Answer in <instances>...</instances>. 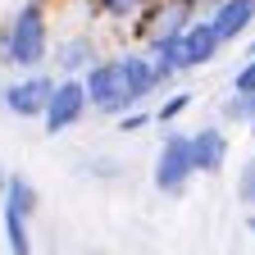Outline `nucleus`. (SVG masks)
<instances>
[{"mask_svg": "<svg viewBox=\"0 0 255 255\" xmlns=\"http://www.w3.org/2000/svg\"><path fill=\"white\" fill-rule=\"evenodd\" d=\"M251 91H255V55L233 73V96H251Z\"/></svg>", "mask_w": 255, "mask_h": 255, "instance_id": "a211bd4d", "label": "nucleus"}, {"mask_svg": "<svg viewBox=\"0 0 255 255\" xmlns=\"http://www.w3.org/2000/svg\"><path fill=\"white\" fill-rule=\"evenodd\" d=\"M9 59V46H5V23H0V64Z\"/></svg>", "mask_w": 255, "mask_h": 255, "instance_id": "aec40b11", "label": "nucleus"}, {"mask_svg": "<svg viewBox=\"0 0 255 255\" xmlns=\"http://www.w3.org/2000/svg\"><path fill=\"white\" fill-rule=\"evenodd\" d=\"M0 196H5V210H14L18 219H37V210H41V191H37V182L27 173H9Z\"/></svg>", "mask_w": 255, "mask_h": 255, "instance_id": "9b49d317", "label": "nucleus"}, {"mask_svg": "<svg viewBox=\"0 0 255 255\" xmlns=\"http://www.w3.org/2000/svg\"><path fill=\"white\" fill-rule=\"evenodd\" d=\"M50 55H55V73H59V78H82L96 59H105L96 32H69L64 41L50 46Z\"/></svg>", "mask_w": 255, "mask_h": 255, "instance_id": "0eeeda50", "label": "nucleus"}, {"mask_svg": "<svg viewBox=\"0 0 255 255\" xmlns=\"http://www.w3.org/2000/svg\"><path fill=\"white\" fill-rule=\"evenodd\" d=\"M5 182H9V169H5V164H0V191H5Z\"/></svg>", "mask_w": 255, "mask_h": 255, "instance_id": "4be33fe9", "label": "nucleus"}, {"mask_svg": "<svg viewBox=\"0 0 255 255\" xmlns=\"http://www.w3.org/2000/svg\"><path fill=\"white\" fill-rule=\"evenodd\" d=\"M55 73L37 69V73H18L14 82L0 87V105H5L14 119H41L46 105H50V96H55Z\"/></svg>", "mask_w": 255, "mask_h": 255, "instance_id": "7ed1b4c3", "label": "nucleus"}, {"mask_svg": "<svg viewBox=\"0 0 255 255\" xmlns=\"http://www.w3.org/2000/svg\"><path fill=\"white\" fill-rule=\"evenodd\" d=\"M141 5H150V0H87V14L96 23H132Z\"/></svg>", "mask_w": 255, "mask_h": 255, "instance_id": "f8f14e48", "label": "nucleus"}, {"mask_svg": "<svg viewBox=\"0 0 255 255\" xmlns=\"http://www.w3.org/2000/svg\"><path fill=\"white\" fill-rule=\"evenodd\" d=\"M191 178H196V164H191V132H178V128H169L164 141H159V155H155V191L159 196H182V191L191 187Z\"/></svg>", "mask_w": 255, "mask_h": 255, "instance_id": "f03ea898", "label": "nucleus"}, {"mask_svg": "<svg viewBox=\"0 0 255 255\" xmlns=\"http://www.w3.org/2000/svg\"><path fill=\"white\" fill-rule=\"evenodd\" d=\"M82 173H87V178H119V164H114L110 155H96V159H87V164H82Z\"/></svg>", "mask_w": 255, "mask_h": 255, "instance_id": "6ab92c4d", "label": "nucleus"}, {"mask_svg": "<svg viewBox=\"0 0 255 255\" xmlns=\"http://www.w3.org/2000/svg\"><path fill=\"white\" fill-rule=\"evenodd\" d=\"M191 101H196V96H191V91H169L164 101L155 105V123H159V128H164V132H169V128H173V123H178V119H182V114L191 110Z\"/></svg>", "mask_w": 255, "mask_h": 255, "instance_id": "4468645a", "label": "nucleus"}, {"mask_svg": "<svg viewBox=\"0 0 255 255\" xmlns=\"http://www.w3.org/2000/svg\"><path fill=\"white\" fill-rule=\"evenodd\" d=\"M0 223H5V246H9V255H37L32 233H27L32 219H18L14 210H0Z\"/></svg>", "mask_w": 255, "mask_h": 255, "instance_id": "ddd939ff", "label": "nucleus"}, {"mask_svg": "<svg viewBox=\"0 0 255 255\" xmlns=\"http://www.w3.org/2000/svg\"><path fill=\"white\" fill-rule=\"evenodd\" d=\"M205 18L214 23V32H219L223 46H237L251 32V23H255V0H223V5H214Z\"/></svg>", "mask_w": 255, "mask_h": 255, "instance_id": "9d476101", "label": "nucleus"}, {"mask_svg": "<svg viewBox=\"0 0 255 255\" xmlns=\"http://www.w3.org/2000/svg\"><path fill=\"white\" fill-rule=\"evenodd\" d=\"M87 110H91V101H87L82 78H59L50 105H46V114H41V128H46L50 137H59V132H69V128H78V123L87 119Z\"/></svg>", "mask_w": 255, "mask_h": 255, "instance_id": "20e7f679", "label": "nucleus"}, {"mask_svg": "<svg viewBox=\"0 0 255 255\" xmlns=\"http://www.w3.org/2000/svg\"><path fill=\"white\" fill-rule=\"evenodd\" d=\"M82 87H87V101H91L96 114H105V119L128 114V101H123V82H119V64H114V55L96 59L91 69L82 73Z\"/></svg>", "mask_w": 255, "mask_h": 255, "instance_id": "39448f33", "label": "nucleus"}, {"mask_svg": "<svg viewBox=\"0 0 255 255\" xmlns=\"http://www.w3.org/2000/svg\"><path fill=\"white\" fill-rule=\"evenodd\" d=\"M150 123H155V110H128V114H119V132L137 137V132H146Z\"/></svg>", "mask_w": 255, "mask_h": 255, "instance_id": "dca6fc26", "label": "nucleus"}, {"mask_svg": "<svg viewBox=\"0 0 255 255\" xmlns=\"http://www.w3.org/2000/svg\"><path fill=\"white\" fill-rule=\"evenodd\" d=\"M114 64H119V82H123L128 110H141L150 96L159 91V87H155V64H150V55H146V50H119Z\"/></svg>", "mask_w": 255, "mask_h": 255, "instance_id": "423d86ee", "label": "nucleus"}, {"mask_svg": "<svg viewBox=\"0 0 255 255\" xmlns=\"http://www.w3.org/2000/svg\"><path fill=\"white\" fill-rule=\"evenodd\" d=\"M223 119L228 123H255V91L251 96H228L223 101Z\"/></svg>", "mask_w": 255, "mask_h": 255, "instance_id": "2eb2a0df", "label": "nucleus"}, {"mask_svg": "<svg viewBox=\"0 0 255 255\" xmlns=\"http://www.w3.org/2000/svg\"><path fill=\"white\" fill-rule=\"evenodd\" d=\"M246 233H251V237H255V210H251V214H246Z\"/></svg>", "mask_w": 255, "mask_h": 255, "instance_id": "412c9836", "label": "nucleus"}, {"mask_svg": "<svg viewBox=\"0 0 255 255\" xmlns=\"http://www.w3.org/2000/svg\"><path fill=\"white\" fill-rule=\"evenodd\" d=\"M251 55H255V37H251V41H246V59H251Z\"/></svg>", "mask_w": 255, "mask_h": 255, "instance_id": "5701e85b", "label": "nucleus"}, {"mask_svg": "<svg viewBox=\"0 0 255 255\" xmlns=\"http://www.w3.org/2000/svg\"><path fill=\"white\" fill-rule=\"evenodd\" d=\"M237 201L246 210H255V159H246L242 173H237Z\"/></svg>", "mask_w": 255, "mask_h": 255, "instance_id": "f3484780", "label": "nucleus"}, {"mask_svg": "<svg viewBox=\"0 0 255 255\" xmlns=\"http://www.w3.org/2000/svg\"><path fill=\"white\" fill-rule=\"evenodd\" d=\"M5 46H9V69L18 73H37L50 59V5L46 0H23V5L5 18Z\"/></svg>", "mask_w": 255, "mask_h": 255, "instance_id": "f257e3e1", "label": "nucleus"}, {"mask_svg": "<svg viewBox=\"0 0 255 255\" xmlns=\"http://www.w3.org/2000/svg\"><path fill=\"white\" fill-rule=\"evenodd\" d=\"M46 5H59V0H46Z\"/></svg>", "mask_w": 255, "mask_h": 255, "instance_id": "b1692460", "label": "nucleus"}, {"mask_svg": "<svg viewBox=\"0 0 255 255\" xmlns=\"http://www.w3.org/2000/svg\"><path fill=\"white\" fill-rule=\"evenodd\" d=\"M219 50H223V41H219L214 23H210V18H196V23L182 32V73L214 64V59H219Z\"/></svg>", "mask_w": 255, "mask_h": 255, "instance_id": "1a4fd4ad", "label": "nucleus"}, {"mask_svg": "<svg viewBox=\"0 0 255 255\" xmlns=\"http://www.w3.org/2000/svg\"><path fill=\"white\" fill-rule=\"evenodd\" d=\"M251 137H255V123H251Z\"/></svg>", "mask_w": 255, "mask_h": 255, "instance_id": "393cba45", "label": "nucleus"}, {"mask_svg": "<svg viewBox=\"0 0 255 255\" xmlns=\"http://www.w3.org/2000/svg\"><path fill=\"white\" fill-rule=\"evenodd\" d=\"M0 87H5V82H0Z\"/></svg>", "mask_w": 255, "mask_h": 255, "instance_id": "a878e982", "label": "nucleus"}, {"mask_svg": "<svg viewBox=\"0 0 255 255\" xmlns=\"http://www.w3.org/2000/svg\"><path fill=\"white\" fill-rule=\"evenodd\" d=\"M228 155H233V141H228V132H223L219 123H205V128L191 132V164H196L201 178L223 173L228 169Z\"/></svg>", "mask_w": 255, "mask_h": 255, "instance_id": "6e6552de", "label": "nucleus"}]
</instances>
